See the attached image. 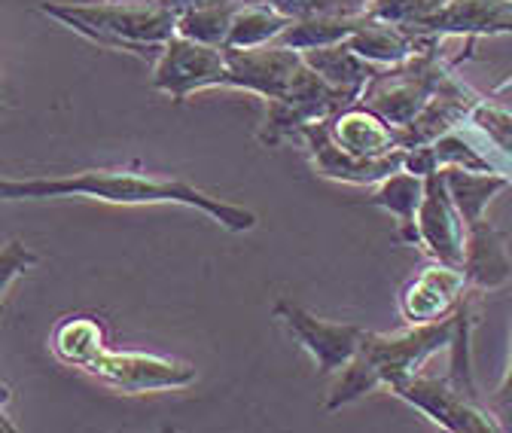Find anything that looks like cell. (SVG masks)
Instances as JSON below:
<instances>
[{
  "mask_svg": "<svg viewBox=\"0 0 512 433\" xmlns=\"http://www.w3.org/2000/svg\"><path fill=\"white\" fill-rule=\"evenodd\" d=\"M308 65L324 77L330 86L348 92L351 98L360 101L363 89L369 86V80L381 71L372 61H366L363 55H357L348 43H333V46H317V49H305L302 52Z\"/></svg>",
  "mask_w": 512,
  "mask_h": 433,
  "instance_id": "cell-18",
  "label": "cell"
},
{
  "mask_svg": "<svg viewBox=\"0 0 512 433\" xmlns=\"http://www.w3.org/2000/svg\"><path fill=\"white\" fill-rule=\"evenodd\" d=\"M418 37H503L512 34V0H448L442 10L409 28Z\"/></svg>",
  "mask_w": 512,
  "mask_h": 433,
  "instance_id": "cell-13",
  "label": "cell"
},
{
  "mask_svg": "<svg viewBox=\"0 0 512 433\" xmlns=\"http://www.w3.org/2000/svg\"><path fill=\"white\" fill-rule=\"evenodd\" d=\"M263 4L275 7L293 22L308 19V16H324V13H366L369 10V0H263Z\"/></svg>",
  "mask_w": 512,
  "mask_h": 433,
  "instance_id": "cell-25",
  "label": "cell"
},
{
  "mask_svg": "<svg viewBox=\"0 0 512 433\" xmlns=\"http://www.w3.org/2000/svg\"><path fill=\"white\" fill-rule=\"evenodd\" d=\"M467 223L452 199L445 180V168L424 177V202L418 211V247H424L430 260L464 266Z\"/></svg>",
  "mask_w": 512,
  "mask_h": 433,
  "instance_id": "cell-12",
  "label": "cell"
},
{
  "mask_svg": "<svg viewBox=\"0 0 512 433\" xmlns=\"http://www.w3.org/2000/svg\"><path fill=\"white\" fill-rule=\"evenodd\" d=\"M0 196L7 202L16 199H95L104 205H183L208 214L226 232H250L256 229V214L223 202L199 187H192L183 177L153 174L141 168H89L77 174H58V177H28L13 180L7 177L0 183Z\"/></svg>",
  "mask_w": 512,
  "mask_h": 433,
  "instance_id": "cell-1",
  "label": "cell"
},
{
  "mask_svg": "<svg viewBox=\"0 0 512 433\" xmlns=\"http://www.w3.org/2000/svg\"><path fill=\"white\" fill-rule=\"evenodd\" d=\"M37 13L55 19L98 49L128 52L156 61L165 43L177 34V13L162 7L159 0L141 4H40Z\"/></svg>",
  "mask_w": 512,
  "mask_h": 433,
  "instance_id": "cell-3",
  "label": "cell"
},
{
  "mask_svg": "<svg viewBox=\"0 0 512 433\" xmlns=\"http://www.w3.org/2000/svg\"><path fill=\"white\" fill-rule=\"evenodd\" d=\"M348 104H357V98L330 86L311 65H305L287 98L266 101V113L260 119V126H256V141L272 150L287 138H299V132L311 126V122L330 119Z\"/></svg>",
  "mask_w": 512,
  "mask_h": 433,
  "instance_id": "cell-4",
  "label": "cell"
},
{
  "mask_svg": "<svg viewBox=\"0 0 512 433\" xmlns=\"http://www.w3.org/2000/svg\"><path fill=\"white\" fill-rule=\"evenodd\" d=\"M448 0H369V13L378 19H388L394 25L412 28L442 10Z\"/></svg>",
  "mask_w": 512,
  "mask_h": 433,
  "instance_id": "cell-24",
  "label": "cell"
},
{
  "mask_svg": "<svg viewBox=\"0 0 512 433\" xmlns=\"http://www.w3.org/2000/svg\"><path fill=\"white\" fill-rule=\"evenodd\" d=\"M445 180H448V190H452V199H455L464 223H473V220L485 217L491 199L512 187L509 174L473 171V168H461V165H448L445 168Z\"/></svg>",
  "mask_w": 512,
  "mask_h": 433,
  "instance_id": "cell-20",
  "label": "cell"
},
{
  "mask_svg": "<svg viewBox=\"0 0 512 433\" xmlns=\"http://www.w3.org/2000/svg\"><path fill=\"white\" fill-rule=\"evenodd\" d=\"M491 412L497 415L503 430H512V336H509V363H506V373L497 385V391L488 400Z\"/></svg>",
  "mask_w": 512,
  "mask_h": 433,
  "instance_id": "cell-27",
  "label": "cell"
},
{
  "mask_svg": "<svg viewBox=\"0 0 512 433\" xmlns=\"http://www.w3.org/2000/svg\"><path fill=\"white\" fill-rule=\"evenodd\" d=\"M83 373L119 394L180 391L196 382V366L192 363L162 354H147V351H110V348H104Z\"/></svg>",
  "mask_w": 512,
  "mask_h": 433,
  "instance_id": "cell-6",
  "label": "cell"
},
{
  "mask_svg": "<svg viewBox=\"0 0 512 433\" xmlns=\"http://www.w3.org/2000/svg\"><path fill=\"white\" fill-rule=\"evenodd\" d=\"M345 43L357 55L372 61L375 68H394L418 49V37L409 28L394 25L388 19H378V16H369V22Z\"/></svg>",
  "mask_w": 512,
  "mask_h": 433,
  "instance_id": "cell-19",
  "label": "cell"
},
{
  "mask_svg": "<svg viewBox=\"0 0 512 433\" xmlns=\"http://www.w3.org/2000/svg\"><path fill=\"white\" fill-rule=\"evenodd\" d=\"M299 141H302L308 162H311V171L317 177L336 180V183H351V187H375V183L403 171V165H406V150H397L391 156H378V159H363V156L348 153L330 135L327 119L305 126L299 132Z\"/></svg>",
  "mask_w": 512,
  "mask_h": 433,
  "instance_id": "cell-10",
  "label": "cell"
},
{
  "mask_svg": "<svg viewBox=\"0 0 512 433\" xmlns=\"http://www.w3.org/2000/svg\"><path fill=\"white\" fill-rule=\"evenodd\" d=\"M104 348H107V330L101 318L86 312L61 318L49 333V351L55 354V360L80 369V373Z\"/></svg>",
  "mask_w": 512,
  "mask_h": 433,
  "instance_id": "cell-17",
  "label": "cell"
},
{
  "mask_svg": "<svg viewBox=\"0 0 512 433\" xmlns=\"http://www.w3.org/2000/svg\"><path fill=\"white\" fill-rule=\"evenodd\" d=\"M305 65L308 61L302 49L284 43H269L256 49H226V89L260 95L263 101H281L293 92Z\"/></svg>",
  "mask_w": 512,
  "mask_h": 433,
  "instance_id": "cell-9",
  "label": "cell"
},
{
  "mask_svg": "<svg viewBox=\"0 0 512 433\" xmlns=\"http://www.w3.org/2000/svg\"><path fill=\"white\" fill-rule=\"evenodd\" d=\"M293 25L290 16L278 13L275 7L263 4V0H244L232 16L226 49H256L278 43V37Z\"/></svg>",
  "mask_w": 512,
  "mask_h": 433,
  "instance_id": "cell-22",
  "label": "cell"
},
{
  "mask_svg": "<svg viewBox=\"0 0 512 433\" xmlns=\"http://www.w3.org/2000/svg\"><path fill=\"white\" fill-rule=\"evenodd\" d=\"M226 80H229V68H226L223 46H208L183 34H174L159 52V58L153 61L150 86L168 95L174 104H186L196 92L226 89Z\"/></svg>",
  "mask_w": 512,
  "mask_h": 433,
  "instance_id": "cell-5",
  "label": "cell"
},
{
  "mask_svg": "<svg viewBox=\"0 0 512 433\" xmlns=\"http://www.w3.org/2000/svg\"><path fill=\"white\" fill-rule=\"evenodd\" d=\"M327 126L339 147H345L348 153L363 156V159H378V156H391V153L403 150L397 141V126H391L388 119L363 107L360 101L333 113L327 119Z\"/></svg>",
  "mask_w": 512,
  "mask_h": 433,
  "instance_id": "cell-15",
  "label": "cell"
},
{
  "mask_svg": "<svg viewBox=\"0 0 512 433\" xmlns=\"http://www.w3.org/2000/svg\"><path fill=\"white\" fill-rule=\"evenodd\" d=\"M458 327H461V308L452 318L406 327L403 333H369L366 330L357 357L336 373V382L330 385L324 409L336 412V409L366 397L378 385L391 391L400 382L418 376V369L433 354L452 348Z\"/></svg>",
  "mask_w": 512,
  "mask_h": 433,
  "instance_id": "cell-2",
  "label": "cell"
},
{
  "mask_svg": "<svg viewBox=\"0 0 512 433\" xmlns=\"http://www.w3.org/2000/svg\"><path fill=\"white\" fill-rule=\"evenodd\" d=\"M461 269L476 293H488V290H500L512 284V254H509L506 235L488 217L467 223Z\"/></svg>",
  "mask_w": 512,
  "mask_h": 433,
  "instance_id": "cell-14",
  "label": "cell"
},
{
  "mask_svg": "<svg viewBox=\"0 0 512 433\" xmlns=\"http://www.w3.org/2000/svg\"><path fill=\"white\" fill-rule=\"evenodd\" d=\"M110 4H141V0H110Z\"/></svg>",
  "mask_w": 512,
  "mask_h": 433,
  "instance_id": "cell-29",
  "label": "cell"
},
{
  "mask_svg": "<svg viewBox=\"0 0 512 433\" xmlns=\"http://www.w3.org/2000/svg\"><path fill=\"white\" fill-rule=\"evenodd\" d=\"M394 397L415 406L433 424L452 430V433H488L503 430L491 406H482L476 394L458 388L452 379H433V376H412L391 388Z\"/></svg>",
  "mask_w": 512,
  "mask_h": 433,
  "instance_id": "cell-7",
  "label": "cell"
},
{
  "mask_svg": "<svg viewBox=\"0 0 512 433\" xmlns=\"http://www.w3.org/2000/svg\"><path fill=\"white\" fill-rule=\"evenodd\" d=\"M470 290L473 287L461 266H448V263L433 260L403 284V290L397 296L400 318L406 327L452 318L461 308V302L470 296Z\"/></svg>",
  "mask_w": 512,
  "mask_h": 433,
  "instance_id": "cell-11",
  "label": "cell"
},
{
  "mask_svg": "<svg viewBox=\"0 0 512 433\" xmlns=\"http://www.w3.org/2000/svg\"><path fill=\"white\" fill-rule=\"evenodd\" d=\"M244 4V0H232V4H211V7H199V10H186L177 16V34L199 40L208 46H223L229 40V28H232V16L235 10Z\"/></svg>",
  "mask_w": 512,
  "mask_h": 433,
  "instance_id": "cell-23",
  "label": "cell"
},
{
  "mask_svg": "<svg viewBox=\"0 0 512 433\" xmlns=\"http://www.w3.org/2000/svg\"><path fill=\"white\" fill-rule=\"evenodd\" d=\"M424 202V177L412 171H397L391 177H384L375 183V190L369 193L366 205L391 211L397 217V235L409 244H418V211Z\"/></svg>",
  "mask_w": 512,
  "mask_h": 433,
  "instance_id": "cell-16",
  "label": "cell"
},
{
  "mask_svg": "<svg viewBox=\"0 0 512 433\" xmlns=\"http://www.w3.org/2000/svg\"><path fill=\"white\" fill-rule=\"evenodd\" d=\"M159 4L180 16L186 10H199V7H211V4H232V0H159Z\"/></svg>",
  "mask_w": 512,
  "mask_h": 433,
  "instance_id": "cell-28",
  "label": "cell"
},
{
  "mask_svg": "<svg viewBox=\"0 0 512 433\" xmlns=\"http://www.w3.org/2000/svg\"><path fill=\"white\" fill-rule=\"evenodd\" d=\"M37 254H31L25 244H19V241H7V247H4V281H0V293H10L13 290V284H16V278L22 275V272H28L31 266H37Z\"/></svg>",
  "mask_w": 512,
  "mask_h": 433,
  "instance_id": "cell-26",
  "label": "cell"
},
{
  "mask_svg": "<svg viewBox=\"0 0 512 433\" xmlns=\"http://www.w3.org/2000/svg\"><path fill=\"white\" fill-rule=\"evenodd\" d=\"M369 10L366 13H324V16H308V19H296L281 37L278 43L293 46V49H317V46H333V43H345L351 40L366 22H369Z\"/></svg>",
  "mask_w": 512,
  "mask_h": 433,
  "instance_id": "cell-21",
  "label": "cell"
},
{
  "mask_svg": "<svg viewBox=\"0 0 512 433\" xmlns=\"http://www.w3.org/2000/svg\"><path fill=\"white\" fill-rule=\"evenodd\" d=\"M272 315L290 333V339L311 354L320 376H333V373H339V369H345L357 357L363 336H366V330L357 324L324 321V318L305 312V308H299L287 299L275 302Z\"/></svg>",
  "mask_w": 512,
  "mask_h": 433,
  "instance_id": "cell-8",
  "label": "cell"
}]
</instances>
